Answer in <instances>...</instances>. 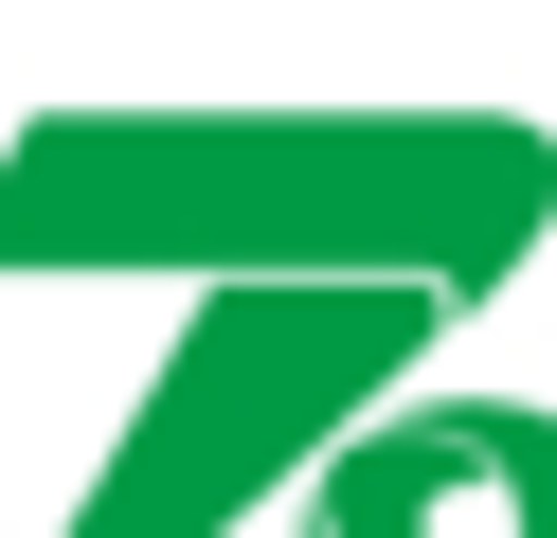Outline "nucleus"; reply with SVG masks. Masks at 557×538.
<instances>
[]
</instances>
